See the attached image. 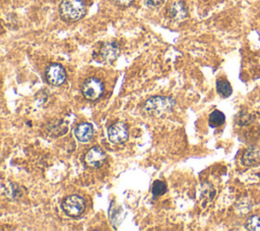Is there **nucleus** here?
Returning <instances> with one entry per match:
<instances>
[{
	"label": "nucleus",
	"instance_id": "nucleus-1",
	"mask_svg": "<svg viewBox=\"0 0 260 231\" xmlns=\"http://www.w3.org/2000/svg\"><path fill=\"white\" fill-rule=\"evenodd\" d=\"M176 102L171 97L153 96L145 101L142 107V111L152 117H160L172 111Z\"/></svg>",
	"mask_w": 260,
	"mask_h": 231
},
{
	"label": "nucleus",
	"instance_id": "nucleus-2",
	"mask_svg": "<svg viewBox=\"0 0 260 231\" xmlns=\"http://www.w3.org/2000/svg\"><path fill=\"white\" fill-rule=\"evenodd\" d=\"M59 13L63 20L77 21L85 15L86 7L82 0H62Z\"/></svg>",
	"mask_w": 260,
	"mask_h": 231
},
{
	"label": "nucleus",
	"instance_id": "nucleus-3",
	"mask_svg": "<svg viewBox=\"0 0 260 231\" xmlns=\"http://www.w3.org/2000/svg\"><path fill=\"white\" fill-rule=\"evenodd\" d=\"M62 210L67 216L71 218H77L84 212L85 201L80 195H68L62 203Z\"/></svg>",
	"mask_w": 260,
	"mask_h": 231
},
{
	"label": "nucleus",
	"instance_id": "nucleus-4",
	"mask_svg": "<svg viewBox=\"0 0 260 231\" xmlns=\"http://www.w3.org/2000/svg\"><path fill=\"white\" fill-rule=\"evenodd\" d=\"M104 83L96 77H89L84 80L81 86L83 97L88 101H96L104 94Z\"/></svg>",
	"mask_w": 260,
	"mask_h": 231
},
{
	"label": "nucleus",
	"instance_id": "nucleus-5",
	"mask_svg": "<svg viewBox=\"0 0 260 231\" xmlns=\"http://www.w3.org/2000/svg\"><path fill=\"white\" fill-rule=\"evenodd\" d=\"M108 137L111 142L120 145L125 142L129 137V130L124 122H115L108 128Z\"/></svg>",
	"mask_w": 260,
	"mask_h": 231
},
{
	"label": "nucleus",
	"instance_id": "nucleus-6",
	"mask_svg": "<svg viewBox=\"0 0 260 231\" xmlns=\"http://www.w3.org/2000/svg\"><path fill=\"white\" fill-rule=\"evenodd\" d=\"M46 79L53 85H61L66 80V71L64 67L58 63H52L46 68Z\"/></svg>",
	"mask_w": 260,
	"mask_h": 231
},
{
	"label": "nucleus",
	"instance_id": "nucleus-7",
	"mask_svg": "<svg viewBox=\"0 0 260 231\" xmlns=\"http://www.w3.org/2000/svg\"><path fill=\"white\" fill-rule=\"evenodd\" d=\"M106 162V154L100 147H92L84 156V163L87 167L98 169Z\"/></svg>",
	"mask_w": 260,
	"mask_h": 231
},
{
	"label": "nucleus",
	"instance_id": "nucleus-8",
	"mask_svg": "<svg viewBox=\"0 0 260 231\" xmlns=\"http://www.w3.org/2000/svg\"><path fill=\"white\" fill-rule=\"evenodd\" d=\"M120 51V45L115 41H111L102 45L99 51V55L102 61L106 63H112L118 58Z\"/></svg>",
	"mask_w": 260,
	"mask_h": 231
},
{
	"label": "nucleus",
	"instance_id": "nucleus-9",
	"mask_svg": "<svg viewBox=\"0 0 260 231\" xmlns=\"http://www.w3.org/2000/svg\"><path fill=\"white\" fill-rule=\"evenodd\" d=\"M168 14L174 20H182L188 15L187 7L182 1H174L168 8Z\"/></svg>",
	"mask_w": 260,
	"mask_h": 231
},
{
	"label": "nucleus",
	"instance_id": "nucleus-10",
	"mask_svg": "<svg viewBox=\"0 0 260 231\" xmlns=\"http://www.w3.org/2000/svg\"><path fill=\"white\" fill-rule=\"evenodd\" d=\"M74 135L81 142L89 141L93 136V128L90 123L83 122L78 124L74 129Z\"/></svg>",
	"mask_w": 260,
	"mask_h": 231
},
{
	"label": "nucleus",
	"instance_id": "nucleus-11",
	"mask_svg": "<svg viewBox=\"0 0 260 231\" xmlns=\"http://www.w3.org/2000/svg\"><path fill=\"white\" fill-rule=\"evenodd\" d=\"M242 163L245 166H255L260 163V151L256 148H249L242 156Z\"/></svg>",
	"mask_w": 260,
	"mask_h": 231
},
{
	"label": "nucleus",
	"instance_id": "nucleus-12",
	"mask_svg": "<svg viewBox=\"0 0 260 231\" xmlns=\"http://www.w3.org/2000/svg\"><path fill=\"white\" fill-rule=\"evenodd\" d=\"M1 189H2V192L4 195H6L9 198H13V199H17V198L21 197L23 194L22 188L18 184H14L9 181L6 184L2 183Z\"/></svg>",
	"mask_w": 260,
	"mask_h": 231
},
{
	"label": "nucleus",
	"instance_id": "nucleus-13",
	"mask_svg": "<svg viewBox=\"0 0 260 231\" xmlns=\"http://www.w3.org/2000/svg\"><path fill=\"white\" fill-rule=\"evenodd\" d=\"M68 130L67 124L63 120H56L54 122H51L47 126V131L50 135L53 137H58L63 134H65Z\"/></svg>",
	"mask_w": 260,
	"mask_h": 231
},
{
	"label": "nucleus",
	"instance_id": "nucleus-14",
	"mask_svg": "<svg viewBox=\"0 0 260 231\" xmlns=\"http://www.w3.org/2000/svg\"><path fill=\"white\" fill-rule=\"evenodd\" d=\"M216 91L223 98L230 97L233 92L231 83L226 79H223V78H219L216 80Z\"/></svg>",
	"mask_w": 260,
	"mask_h": 231
},
{
	"label": "nucleus",
	"instance_id": "nucleus-15",
	"mask_svg": "<svg viewBox=\"0 0 260 231\" xmlns=\"http://www.w3.org/2000/svg\"><path fill=\"white\" fill-rule=\"evenodd\" d=\"M225 121V116L224 114L219 111V110H214L212 111L210 114H209V117H208V122H209V125L212 126V127H217V126H220L221 124H223Z\"/></svg>",
	"mask_w": 260,
	"mask_h": 231
},
{
	"label": "nucleus",
	"instance_id": "nucleus-16",
	"mask_svg": "<svg viewBox=\"0 0 260 231\" xmlns=\"http://www.w3.org/2000/svg\"><path fill=\"white\" fill-rule=\"evenodd\" d=\"M167 191V185L161 180H155L152 184V194L153 196H160Z\"/></svg>",
	"mask_w": 260,
	"mask_h": 231
},
{
	"label": "nucleus",
	"instance_id": "nucleus-17",
	"mask_svg": "<svg viewBox=\"0 0 260 231\" xmlns=\"http://www.w3.org/2000/svg\"><path fill=\"white\" fill-rule=\"evenodd\" d=\"M246 228L252 231H260V216H251L246 223Z\"/></svg>",
	"mask_w": 260,
	"mask_h": 231
},
{
	"label": "nucleus",
	"instance_id": "nucleus-18",
	"mask_svg": "<svg viewBox=\"0 0 260 231\" xmlns=\"http://www.w3.org/2000/svg\"><path fill=\"white\" fill-rule=\"evenodd\" d=\"M145 5H147L148 7H157L162 3V0H144Z\"/></svg>",
	"mask_w": 260,
	"mask_h": 231
},
{
	"label": "nucleus",
	"instance_id": "nucleus-19",
	"mask_svg": "<svg viewBox=\"0 0 260 231\" xmlns=\"http://www.w3.org/2000/svg\"><path fill=\"white\" fill-rule=\"evenodd\" d=\"M115 3L121 7H128L130 6L134 0H114Z\"/></svg>",
	"mask_w": 260,
	"mask_h": 231
}]
</instances>
